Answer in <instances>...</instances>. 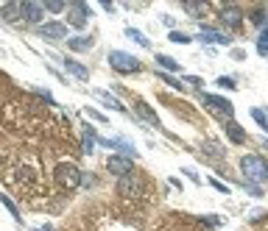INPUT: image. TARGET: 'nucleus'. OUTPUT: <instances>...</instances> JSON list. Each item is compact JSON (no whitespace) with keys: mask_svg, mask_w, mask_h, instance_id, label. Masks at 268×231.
Here are the masks:
<instances>
[{"mask_svg":"<svg viewBox=\"0 0 268 231\" xmlns=\"http://www.w3.org/2000/svg\"><path fill=\"white\" fill-rule=\"evenodd\" d=\"M240 170H243V176L248 181H268V162L263 156H257V153H248V156L240 159Z\"/></svg>","mask_w":268,"mask_h":231,"instance_id":"obj_1","label":"nucleus"},{"mask_svg":"<svg viewBox=\"0 0 268 231\" xmlns=\"http://www.w3.org/2000/svg\"><path fill=\"white\" fill-rule=\"evenodd\" d=\"M53 178H56V184L59 187H65V190H75L81 184V170L75 167L73 162H59L53 167Z\"/></svg>","mask_w":268,"mask_h":231,"instance_id":"obj_2","label":"nucleus"},{"mask_svg":"<svg viewBox=\"0 0 268 231\" xmlns=\"http://www.w3.org/2000/svg\"><path fill=\"white\" fill-rule=\"evenodd\" d=\"M201 100H204V106L213 114H218V117H232L235 114V106L229 103L226 98H221V95H201Z\"/></svg>","mask_w":268,"mask_h":231,"instance_id":"obj_3","label":"nucleus"},{"mask_svg":"<svg viewBox=\"0 0 268 231\" xmlns=\"http://www.w3.org/2000/svg\"><path fill=\"white\" fill-rule=\"evenodd\" d=\"M109 61H112V67L118 70V73H123V75H129V73H140V61H137V59H131V56H126V53H112V56H109Z\"/></svg>","mask_w":268,"mask_h":231,"instance_id":"obj_4","label":"nucleus"},{"mask_svg":"<svg viewBox=\"0 0 268 231\" xmlns=\"http://www.w3.org/2000/svg\"><path fill=\"white\" fill-rule=\"evenodd\" d=\"M106 167H109V173H114V176L126 178L134 173V162L126 156H109V162H106Z\"/></svg>","mask_w":268,"mask_h":231,"instance_id":"obj_5","label":"nucleus"},{"mask_svg":"<svg viewBox=\"0 0 268 231\" xmlns=\"http://www.w3.org/2000/svg\"><path fill=\"white\" fill-rule=\"evenodd\" d=\"M140 178H134V176H126V178H120V184H118V195L120 198H137L140 195Z\"/></svg>","mask_w":268,"mask_h":231,"instance_id":"obj_6","label":"nucleus"},{"mask_svg":"<svg viewBox=\"0 0 268 231\" xmlns=\"http://www.w3.org/2000/svg\"><path fill=\"white\" fill-rule=\"evenodd\" d=\"M221 23L226 25V28H240V23H243V11H240L238 6H226V9L221 11Z\"/></svg>","mask_w":268,"mask_h":231,"instance_id":"obj_7","label":"nucleus"},{"mask_svg":"<svg viewBox=\"0 0 268 231\" xmlns=\"http://www.w3.org/2000/svg\"><path fill=\"white\" fill-rule=\"evenodd\" d=\"M223 131H226V137L232 139L235 145H243L246 142V131L235 123V120H226V123H223Z\"/></svg>","mask_w":268,"mask_h":231,"instance_id":"obj_8","label":"nucleus"},{"mask_svg":"<svg viewBox=\"0 0 268 231\" xmlns=\"http://www.w3.org/2000/svg\"><path fill=\"white\" fill-rule=\"evenodd\" d=\"M67 20H70L73 28H84V25H87V9H84V6H70Z\"/></svg>","mask_w":268,"mask_h":231,"instance_id":"obj_9","label":"nucleus"},{"mask_svg":"<svg viewBox=\"0 0 268 231\" xmlns=\"http://www.w3.org/2000/svg\"><path fill=\"white\" fill-rule=\"evenodd\" d=\"M40 34L50 36V39H62V36H65V25H62V23H48V25H42V28H40Z\"/></svg>","mask_w":268,"mask_h":231,"instance_id":"obj_10","label":"nucleus"},{"mask_svg":"<svg viewBox=\"0 0 268 231\" xmlns=\"http://www.w3.org/2000/svg\"><path fill=\"white\" fill-rule=\"evenodd\" d=\"M23 20H31V23H40L42 20V9L34 3H23Z\"/></svg>","mask_w":268,"mask_h":231,"instance_id":"obj_11","label":"nucleus"},{"mask_svg":"<svg viewBox=\"0 0 268 231\" xmlns=\"http://www.w3.org/2000/svg\"><path fill=\"white\" fill-rule=\"evenodd\" d=\"M20 17H23V6H17V3L3 6V20H9V23H20Z\"/></svg>","mask_w":268,"mask_h":231,"instance_id":"obj_12","label":"nucleus"},{"mask_svg":"<svg viewBox=\"0 0 268 231\" xmlns=\"http://www.w3.org/2000/svg\"><path fill=\"white\" fill-rule=\"evenodd\" d=\"M67 70L75 75V78L87 81V70H84V64H79V61H70V59H67Z\"/></svg>","mask_w":268,"mask_h":231,"instance_id":"obj_13","label":"nucleus"},{"mask_svg":"<svg viewBox=\"0 0 268 231\" xmlns=\"http://www.w3.org/2000/svg\"><path fill=\"white\" fill-rule=\"evenodd\" d=\"M134 109H137V112H140V114H143V117H145V120H151V123H154V125L159 123V120H157V114H154V112H151V109H148V106H145V103H143V100H137V103H134Z\"/></svg>","mask_w":268,"mask_h":231,"instance_id":"obj_14","label":"nucleus"},{"mask_svg":"<svg viewBox=\"0 0 268 231\" xmlns=\"http://www.w3.org/2000/svg\"><path fill=\"white\" fill-rule=\"evenodd\" d=\"M252 117L257 120V125L263 128V131H268V117H265V112H263V109H252Z\"/></svg>","mask_w":268,"mask_h":231,"instance_id":"obj_15","label":"nucleus"},{"mask_svg":"<svg viewBox=\"0 0 268 231\" xmlns=\"http://www.w3.org/2000/svg\"><path fill=\"white\" fill-rule=\"evenodd\" d=\"M257 50L263 56H268V28H263L260 31V39H257Z\"/></svg>","mask_w":268,"mask_h":231,"instance_id":"obj_16","label":"nucleus"},{"mask_svg":"<svg viewBox=\"0 0 268 231\" xmlns=\"http://www.w3.org/2000/svg\"><path fill=\"white\" fill-rule=\"evenodd\" d=\"M89 45H92V39H70V48L73 50H87Z\"/></svg>","mask_w":268,"mask_h":231,"instance_id":"obj_17","label":"nucleus"},{"mask_svg":"<svg viewBox=\"0 0 268 231\" xmlns=\"http://www.w3.org/2000/svg\"><path fill=\"white\" fill-rule=\"evenodd\" d=\"M157 64H162V67H168V70H179V64L174 59H168V56H157Z\"/></svg>","mask_w":268,"mask_h":231,"instance_id":"obj_18","label":"nucleus"},{"mask_svg":"<svg viewBox=\"0 0 268 231\" xmlns=\"http://www.w3.org/2000/svg\"><path fill=\"white\" fill-rule=\"evenodd\" d=\"M170 39H174V42H182V45H184V42H190V36H187V34H179V31H174V34H170Z\"/></svg>","mask_w":268,"mask_h":231,"instance_id":"obj_19","label":"nucleus"},{"mask_svg":"<svg viewBox=\"0 0 268 231\" xmlns=\"http://www.w3.org/2000/svg\"><path fill=\"white\" fill-rule=\"evenodd\" d=\"M162 81H168V84H170V87H174V89H184V87H182V81H176V78H170V75H165V73H162Z\"/></svg>","mask_w":268,"mask_h":231,"instance_id":"obj_20","label":"nucleus"},{"mask_svg":"<svg viewBox=\"0 0 268 231\" xmlns=\"http://www.w3.org/2000/svg\"><path fill=\"white\" fill-rule=\"evenodd\" d=\"M252 17H254V23H257V25H263V23H265V11H263V9H257Z\"/></svg>","mask_w":268,"mask_h":231,"instance_id":"obj_21","label":"nucleus"},{"mask_svg":"<svg viewBox=\"0 0 268 231\" xmlns=\"http://www.w3.org/2000/svg\"><path fill=\"white\" fill-rule=\"evenodd\" d=\"M218 87H226V89H232V87H235V81H232V78H218Z\"/></svg>","mask_w":268,"mask_h":231,"instance_id":"obj_22","label":"nucleus"},{"mask_svg":"<svg viewBox=\"0 0 268 231\" xmlns=\"http://www.w3.org/2000/svg\"><path fill=\"white\" fill-rule=\"evenodd\" d=\"M48 9H50V11H62L65 6H62V3H48Z\"/></svg>","mask_w":268,"mask_h":231,"instance_id":"obj_23","label":"nucleus"}]
</instances>
